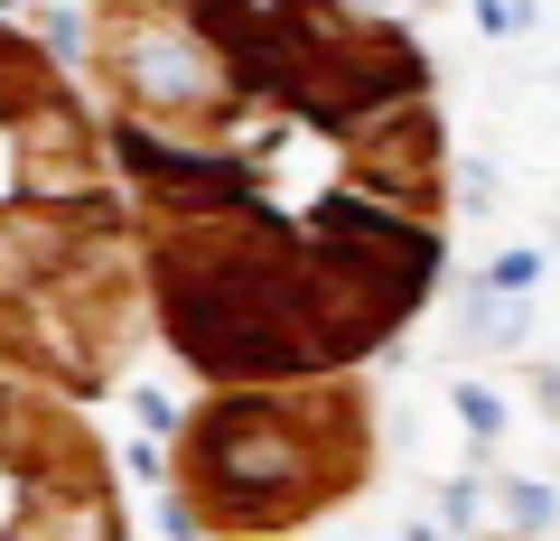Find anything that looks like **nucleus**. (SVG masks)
I'll return each instance as SVG.
<instances>
[{"mask_svg":"<svg viewBox=\"0 0 560 541\" xmlns=\"http://www.w3.org/2000/svg\"><path fill=\"white\" fill-rule=\"evenodd\" d=\"M140 327V224L113 150L75 84L0 28V374L94 401L121 383Z\"/></svg>","mask_w":560,"mask_h":541,"instance_id":"obj_1","label":"nucleus"},{"mask_svg":"<svg viewBox=\"0 0 560 541\" xmlns=\"http://www.w3.org/2000/svg\"><path fill=\"white\" fill-rule=\"evenodd\" d=\"M337 150H346V160H337L346 187H364V197L401 205V215H420V224H440V205H448V141H440L430 94H411V103H393V113L355 121Z\"/></svg>","mask_w":560,"mask_h":541,"instance_id":"obj_2","label":"nucleus"},{"mask_svg":"<svg viewBox=\"0 0 560 541\" xmlns=\"http://www.w3.org/2000/svg\"><path fill=\"white\" fill-rule=\"evenodd\" d=\"M458 337L467 345H523V308L514 299H504V290H467V318H458Z\"/></svg>","mask_w":560,"mask_h":541,"instance_id":"obj_3","label":"nucleus"},{"mask_svg":"<svg viewBox=\"0 0 560 541\" xmlns=\"http://www.w3.org/2000/svg\"><path fill=\"white\" fill-rule=\"evenodd\" d=\"M495 514L514 522V532H560V495L533 477H495Z\"/></svg>","mask_w":560,"mask_h":541,"instance_id":"obj_4","label":"nucleus"},{"mask_svg":"<svg viewBox=\"0 0 560 541\" xmlns=\"http://www.w3.org/2000/svg\"><path fill=\"white\" fill-rule=\"evenodd\" d=\"M448 401H458V421L477 430V458H495V439H504V401L486 392V383H448Z\"/></svg>","mask_w":560,"mask_h":541,"instance_id":"obj_5","label":"nucleus"},{"mask_svg":"<svg viewBox=\"0 0 560 541\" xmlns=\"http://www.w3.org/2000/svg\"><path fill=\"white\" fill-rule=\"evenodd\" d=\"M533 281H541V252H504L495 271H486V290H504V299H523Z\"/></svg>","mask_w":560,"mask_h":541,"instance_id":"obj_6","label":"nucleus"},{"mask_svg":"<svg viewBox=\"0 0 560 541\" xmlns=\"http://www.w3.org/2000/svg\"><path fill=\"white\" fill-rule=\"evenodd\" d=\"M477 477H458V485H440V522H458V532H467V522H477Z\"/></svg>","mask_w":560,"mask_h":541,"instance_id":"obj_7","label":"nucleus"},{"mask_svg":"<svg viewBox=\"0 0 560 541\" xmlns=\"http://www.w3.org/2000/svg\"><path fill=\"white\" fill-rule=\"evenodd\" d=\"M533 401H541V411H560V364H533Z\"/></svg>","mask_w":560,"mask_h":541,"instance_id":"obj_8","label":"nucleus"},{"mask_svg":"<svg viewBox=\"0 0 560 541\" xmlns=\"http://www.w3.org/2000/svg\"><path fill=\"white\" fill-rule=\"evenodd\" d=\"M178 541H206V532H178Z\"/></svg>","mask_w":560,"mask_h":541,"instance_id":"obj_9","label":"nucleus"},{"mask_svg":"<svg viewBox=\"0 0 560 541\" xmlns=\"http://www.w3.org/2000/svg\"><path fill=\"white\" fill-rule=\"evenodd\" d=\"M523 541H541V532H523Z\"/></svg>","mask_w":560,"mask_h":541,"instance_id":"obj_10","label":"nucleus"}]
</instances>
